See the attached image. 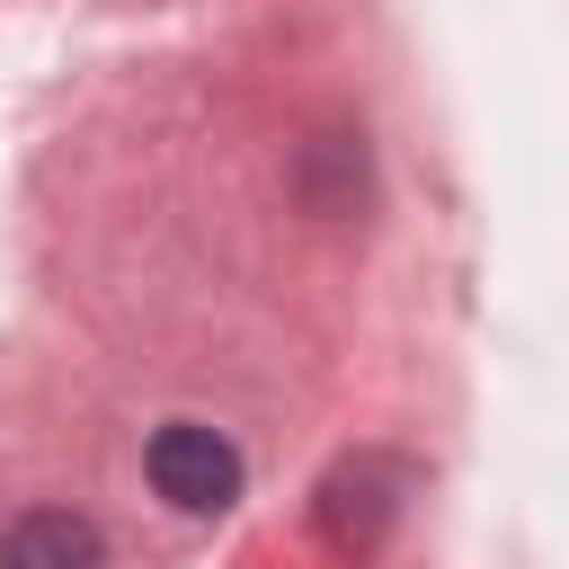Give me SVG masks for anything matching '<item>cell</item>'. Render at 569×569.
<instances>
[{"label":"cell","mask_w":569,"mask_h":569,"mask_svg":"<svg viewBox=\"0 0 569 569\" xmlns=\"http://www.w3.org/2000/svg\"><path fill=\"white\" fill-rule=\"evenodd\" d=\"M107 542L80 507H27L9 533H0V569H98Z\"/></svg>","instance_id":"7a4b0ae2"},{"label":"cell","mask_w":569,"mask_h":569,"mask_svg":"<svg viewBox=\"0 0 569 569\" xmlns=\"http://www.w3.org/2000/svg\"><path fill=\"white\" fill-rule=\"evenodd\" d=\"M142 471H151V489H160L169 507H187V516H222V507L240 498V480H249L240 445H231L222 427H204V418H169V427H151Z\"/></svg>","instance_id":"6da1fadb"}]
</instances>
